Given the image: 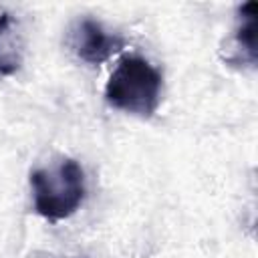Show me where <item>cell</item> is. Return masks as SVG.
<instances>
[{"label":"cell","mask_w":258,"mask_h":258,"mask_svg":"<svg viewBox=\"0 0 258 258\" xmlns=\"http://www.w3.org/2000/svg\"><path fill=\"white\" fill-rule=\"evenodd\" d=\"M163 75L139 54L123 56L105 85V101L139 119H151L161 103Z\"/></svg>","instance_id":"1"},{"label":"cell","mask_w":258,"mask_h":258,"mask_svg":"<svg viewBox=\"0 0 258 258\" xmlns=\"http://www.w3.org/2000/svg\"><path fill=\"white\" fill-rule=\"evenodd\" d=\"M30 187L34 212L48 222L71 218L83 206L87 196L85 171L73 157H62L52 167L32 169Z\"/></svg>","instance_id":"2"},{"label":"cell","mask_w":258,"mask_h":258,"mask_svg":"<svg viewBox=\"0 0 258 258\" xmlns=\"http://www.w3.org/2000/svg\"><path fill=\"white\" fill-rule=\"evenodd\" d=\"M69 44L83 62L103 64L113 54L123 50L127 40L119 34L105 30V26L95 18H81L71 28Z\"/></svg>","instance_id":"3"},{"label":"cell","mask_w":258,"mask_h":258,"mask_svg":"<svg viewBox=\"0 0 258 258\" xmlns=\"http://www.w3.org/2000/svg\"><path fill=\"white\" fill-rule=\"evenodd\" d=\"M256 14L258 4L246 2L238 8L236 16V28L232 34V48L224 60L228 64H248L250 69L256 67Z\"/></svg>","instance_id":"4"},{"label":"cell","mask_w":258,"mask_h":258,"mask_svg":"<svg viewBox=\"0 0 258 258\" xmlns=\"http://www.w3.org/2000/svg\"><path fill=\"white\" fill-rule=\"evenodd\" d=\"M24 60V36L20 22L8 14H0V75L12 77L20 71Z\"/></svg>","instance_id":"5"}]
</instances>
